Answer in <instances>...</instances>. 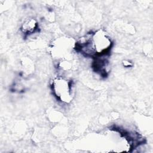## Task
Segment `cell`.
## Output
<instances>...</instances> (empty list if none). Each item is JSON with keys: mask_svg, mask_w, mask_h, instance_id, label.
Segmentation results:
<instances>
[{"mask_svg": "<svg viewBox=\"0 0 153 153\" xmlns=\"http://www.w3.org/2000/svg\"><path fill=\"white\" fill-rule=\"evenodd\" d=\"M52 90L55 96L62 102L68 103L71 100V82L63 78H57L52 83Z\"/></svg>", "mask_w": 153, "mask_h": 153, "instance_id": "cell-1", "label": "cell"}, {"mask_svg": "<svg viewBox=\"0 0 153 153\" xmlns=\"http://www.w3.org/2000/svg\"><path fill=\"white\" fill-rule=\"evenodd\" d=\"M38 27V26L36 21L33 19H30L23 23L21 30L24 34L30 35L35 32Z\"/></svg>", "mask_w": 153, "mask_h": 153, "instance_id": "cell-2", "label": "cell"}]
</instances>
